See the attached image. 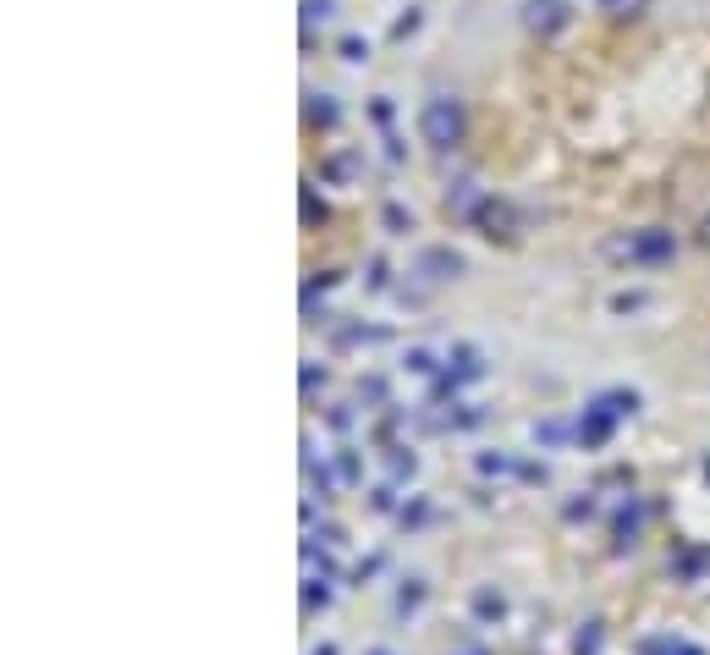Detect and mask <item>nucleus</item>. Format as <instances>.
<instances>
[{
    "mask_svg": "<svg viewBox=\"0 0 710 655\" xmlns=\"http://www.w3.org/2000/svg\"><path fill=\"white\" fill-rule=\"evenodd\" d=\"M507 468H512V457H501V452H496V457H490V452L479 457V474H507Z\"/></svg>",
    "mask_w": 710,
    "mask_h": 655,
    "instance_id": "obj_18",
    "label": "nucleus"
},
{
    "mask_svg": "<svg viewBox=\"0 0 710 655\" xmlns=\"http://www.w3.org/2000/svg\"><path fill=\"white\" fill-rule=\"evenodd\" d=\"M331 17H336V0H303V28L331 23Z\"/></svg>",
    "mask_w": 710,
    "mask_h": 655,
    "instance_id": "obj_12",
    "label": "nucleus"
},
{
    "mask_svg": "<svg viewBox=\"0 0 710 655\" xmlns=\"http://www.w3.org/2000/svg\"><path fill=\"white\" fill-rule=\"evenodd\" d=\"M314 221H325V204L314 199V188L303 182V226H314Z\"/></svg>",
    "mask_w": 710,
    "mask_h": 655,
    "instance_id": "obj_14",
    "label": "nucleus"
},
{
    "mask_svg": "<svg viewBox=\"0 0 710 655\" xmlns=\"http://www.w3.org/2000/svg\"><path fill=\"white\" fill-rule=\"evenodd\" d=\"M419 138H424L435 154L458 149V143L469 138V111H463V100H452V95L424 100V111H419Z\"/></svg>",
    "mask_w": 710,
    "mask_h": 655,
    "instance_id": "obj_1",
    "label": "nucleus"
},
{
    "mask_svg": "<svg viewBox=\"0 0 710 655\" xmlns=\"http://www.w3.org/2000/svg\"><path fill=\"white\" fill-rule=\"evenodd\" d=\"M479 375H485V358H479V348L458 342V348L447 353V386H463V380H479Z\"/></svg>",
    "mask_w": 710,
    "mask_h": 655,
    "instance_id": "obj_8",
    "label": "nucleus"
},
{
    "mask_svg": "<svg viewBox=\"0 0 710 655\" xmlns=\"http://www.w3.org/2000/svg\"><path fill=\"white\" fill-rule=\"evenodd\" d=\"M573 650H578V655H595V650H600V628L589 622V633H578V639H573Z\"/></svg>",
    "mask_w": 710,
    "mask_h": 655,
    "instance_id": "obj_17",
    "label": "nucleus"
},
{
    "mask_svg": "<svg viewBox=\"0 0 710 655\" xmlns=\"http://www.w3.org/2000/svg\"><path fill=\"white\" fill-rule=\"evenodd\" d=\"M381 221H386V231H391V237L413 231V210H402V204H386V210H381Z\"/></svg>",
    "mask_w": 710,
    "mask_h": 655,
    "instance_id": "obj_10",
    "label": "nucleus"
},
{
    "mask_svg": "<svg viewBox=\"0 0 710 655\" xmlns=\"http://www.w3.org/2000/svg\"><path fill=\"white\" fill-rule=\"evenodd\" d=\"M375 655H386V650H375Z\"/></svg>",
    "mask_w": 710,
    "mask_h": 655,
    "instance_id": "obj_22",
    "label": "nucleus"
},
{
    "mask_svg": "<svg viewBox=\"0 0 710 655\" xmlns=\"http://www.w3.org/2000/svg\"><path fill=\"white\" fill-rule=\"evenodd\" d=\"M320 177H325V182H336V188L359 182V177H364V154H359V149H336V154L325 160V166H320Z\"/></svg>",
    "mask_w": 710,
    "mask_h": 655,
    "instance_id": "obj_7",
    "label": "nucleus"
},
{
    "mask_svg": "<svg viewBox=\"0 0 710 655\" xmlns=\"http://www.w3.org/2000/svg\"><path fill=\"white\" fill-rule=\"evenodd\" d=\"M474 606H479L485 617H501V595H474Z\"/></svg>",
    "mask_w": 710,
    "mask_h": 655,
    "instance_id": "obj_20",
    "label": "nucleus"
},
{
    "mask_svg": "<svg viewBox=\"0 0 710 655\" xmlns=\"http://www.w3.org/2000/svg\"><path fill=\"white\" fill-rule=\"evenodd\" d=\"M336 50H341V61H352V66H364V61H370V39H359V34H347Z\"/></svg>",
    "mask_w": 710,
    "mask_h": 655,
    "instance_id": "obj_11",
    "label": "nucleus"
},
{
    "mask_svg": "<svg viewBox=\"0 0 710 655\" xmlns=\"http://www.w3.org/2000/svg\"><path fill=\"white\" fill-rule=\"evenodd\" d=\"M518 23L535 34V39H557V34L573 23V7H568V0H523Z\"/></svg>",
    "mask_w": 710,
    "mask_h": 655,
    "instance_id": "obj_4",
    "label": "nucleus"
},
{
    "mask_svg": "<svg viewBox=\"0 0 710 655\" xmlns=\"http://www.w3.org/2000/svg\"><path fill=\"white\" fill-rule=\"evenodd\" d=\"M672 231H661V226H645V231H628L623 242H616L611 254H623L628 265H661V260H672Z\"/></svg>",
    "mask_w": 710,
    "mask_h": 655,
    "instance_id": "obj_3",
    "label": "nucleus"
},
{
    "mask_svg": "<svg viewBox=\"0 0 710 655\" xmlns=\"http://www.w3.org/2000/svg\"><path fill=\"white\" fill-rule=\"evenodd\" d=\"M419 23H424V17H419V7H413L408 17H397V28H391V39H408V34H419Z\"/></svg>",
    "mask_w": 710,
    "mask_h": 655,
    "instance_id": "obj_16",
    "label": "nucleus"
},
{
    "mask_svg": "<svg viewBox=\"0 0 710 655\" xmlns=\"http://www.w3.org/2000/svg\"><path fill=\"white\" fill-rule=\"evenodd\" d=\"M611 430H616V414H611V407L595 396V402L584 407V419H578V441H584V446H606V441H611Z\"/></svg>",
    "mask_w": 710,
    "mask_h": 655,
    "instance_id": "obj_6",
    "label": "nucleus"
},
{
    "mask_svg": "<svg viewBox=\"0 0 710 655\" xmlns=\"http://www.w3.org/2000/svg\"><path fill=\"white\" fill-rule=\"evenodd\" d=\"M413 276H419V281H429V287H440V281L469 276V260H463L458 249H447V242H429V249H419V254H413Z\"/></svg>",
    "mask_w": 710,
    "mask_h": 655,
    "instance_id": "obj_2",
    "label": "nucleus"
},
{
    "mask_svg": "<svg viewBox=\"0 0 710 655\" xmlns=\"http://www.w3.org/2000/svg\"><path fill=\"white\" fill-rule=\"evenodd\" d=\"M699 242H705V249H710V221H705V226H699Z\"/></svg>",
    "mask_w": 710,
    "mask_h": 655,
    "instance_id": "obj_21",
    "label": "nucleus"
},
{
    "mask_svg": "<svg viewBox=\"0 0 710 655\" xmlns=\"http://www.w3.org/2000/svg\"><path fill=\"white\" fill-rule=\"evenodd\" d=\"M413 375H435V353L429 348H408V358H402Z\"/></svg>",
    "mask_w": 710,
    "mask_h": 655,
    "instance_id": "obj_13",
    "label": "nucleus"
},
{
    "mask_svg": "<svg viewBox=\"0 0 710 655\" xmlns=\"http://www.w3.org/2000/svg\"><path fill=\"white\" fill-rule=\"evenodd\" d=\"M469 221H474L490 242H496V237L507 242V237L518 231V210H512V199H496V193H485V199L474 204V215H469Z\"/></svg>",
    "mask_w": 710,
    "mask_h": 655,
    "instance_id": "obj_5",
    "label": "nucleus"
},
{
    "mask_svg": "<svg viewBox=\"0 0 710 655\" xmlns=\"http://www.w3.org/2000/svg\"><path fill=\"white\" fill-rule=\"evenodd\" d=\"M303 100H309V105H303V116H309L314 127H336V122H341V111H336V100H331V95H314V89H309Z\"/></svg>",
    "mask_w": 710,
    "mask_h": 655,
    "instance_id": "obj_9",
    "label": "nucleus"
},
{
    "mask_svg": "<svg viewBox=\"0 0 710 655\" xmlns=\"http://www.w3.org/2000/svg\"><path fill=\"white\" fill-rule=\"evenodd\" d=\"M628 308H645V292H616L611 298V314H628Z\"/></svg>",
    "mask_w": 710,
    "mask_h": 655,
    "instance_id": "obj_15",
    "label": "nucleus"
},
{
    "mask_svg": "<svg viewBox=\"0 0 710 655\" xmlns=\"http://www.w3.org/2000/svg\"><path fill=\"white\" fill-rule=\"evenodd\" d=\"M595 7H606V12H639L645 0H595Z\"/></svg>",
    "mask_w": 710,
    "mask_h": 655,
    "instance_id": "obj_19",
    "label": "nucleus"
}]
</instances>
